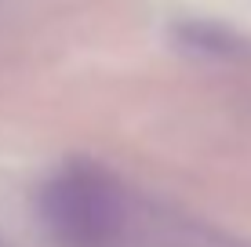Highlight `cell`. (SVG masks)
<instances>
[{
  "mask_svg": "<svg viewBox=\"0 0 251 247\" xmlns=\"http://www.w3.org/2000/svg\"><path fill=\"white\" fill-rule=\"evenodd\" d=\"M40 218L62 247H117L124 233V200L109 175L73 164L44 185Z\"/></svg>",
  "mask_w": 251,
  "mask_h": 247,
  "instance_id": "1",
  "label": "cell"
}]
</instances>
